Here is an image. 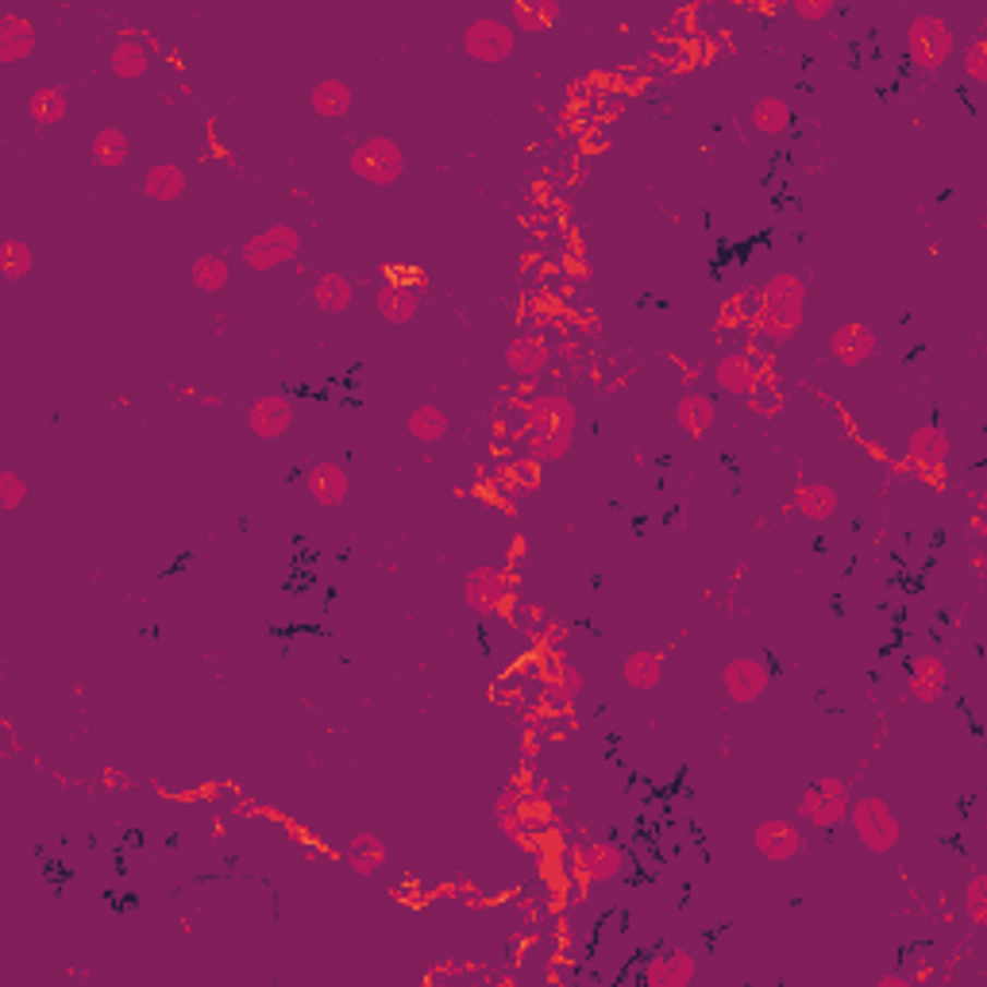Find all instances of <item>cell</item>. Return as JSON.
<instances>
[{
	"mask_svg": "<svg viewBox=\"0 0 987 987\" xmlns=\"http://www.w3.org/2000/svg\"><path fill=\"white\" fill-rule=\"evenodd\" d=\"M575 424H579V413L564 394H532L529 409L521 413V429H517L525 459L559 464L571 448Z\"/></svg>",
	"mask_w": 987,
	"mask_h": 987,
	"instance_id": "obj_1",
	"label": "cell"
},
{
	"mask_svg": "<svg viewBox=\"0 0 987 987\" xmlns=\"http://www.w3.org/2000/svg\"><path fill=\"white\" fill-rule=\"evenodd\" d=\"M506 363L521 382H532V378H540V374L547 371V363H552V348H547L544 336L525 333V336H517V340L509 344Z\"/></svg>",
	"mask_w": 987,
	"mask_h": 987,
	"instance_id": "obj_16",
	"label": "cell"
},
{
	"mask_svg": "<svg viewBox=\"0 0 987 987\" xmlns=\"http://www.w3.org/2000/svg\"><path fill=\"white\" fill-rule=\"evenodd\" d=\"M675 417H679V424L690 432V436H706V429H710L718 417V406L710 394H683L679 406H675Z\"/></svg>",
	"mask_w": 987,
	"mask_h": 987,
	"instance_id": "obj_29",
	"label": "cell"
},
{
	"mask_svg": "<svg viewBox=\"0 0 987 987\" xmlns=\"http://www.w3.org/2000/svg\"><path fill=\"white\" fill-rule=\"evenodd\" d=\"M848 821H853V833L864 848L871 853H891L903 838V826H899L895 810H891L883 798H860V803H848Z\"/></svg>",
	"mask_w": 987,
	"mask_h": 987,
	"instance_id": "obj_3",
	"label": "cell"
},
{
	"mask_svg": "<svg viewBox=\"0 0 987 987\" xmlns=\"http://www.w3.org/2000/svg\"><path fill=\"white\" fill-rule=\"evenodd\" d=\"M964 911H968L972 926H984L987 922V880L984 876H972L968 888H964Z\"/></svg>",
	"mask_w": 987,
	"mask_h": 987,
	"instance_id": "obj_40",
	"label": "cell"
},
{
	"mask_svg": "<svg viewBox=\"0 0 987 987\" xmlns=\"http://www.w3.org/2000/svg\"><path fill=\"white\" fill-rule=\"evenodd\" d=\"M791 506H795L803 517H810V521H826V517L838 514V494H833V486H826V482H798Z\"/></svg>",
	"mask_w": 987,
	"mask_h": 987,
	"instance_id": "obj_26",
	"label": "cell"
},
{
	"mask_svg": "<svg viewBox=\"0 0 987 987\" xmlns=\"http://www.w3.org/2000/svg\"><path fill=\"white\" fill-rule=\"evenodd\" d=\"M27 108H32V120L35 124H59L62 117H67V93L55 89V85H43V89L32 93V100H27Z\"/></svg>",
	"mask_w": 987,
	"mask_h": 987,
	"instance_id": "obj_37",
	"label": "cell"
},
{
	"mask_svg": "<svg viewBox=\"0 0 987 987\" xmlns=\"http://www.w3.org/2000/svg\"><path fill=\"white\" fill-rule=\"evenodd\" d=\"M876 348H880V340H876V333H871L864 321L841 324L838 333L830 336V356L845 366H864L871 356H876Z\"/></svg>",
	"mask_w": 987,
	"mask_h": 987,
	"instance_id": "obj_13",
	"label": "cell"
},
{
	"mask_svg": "<svg viewBox=\"0 0 987 987\" xmlns=\"http://www.w3.org/2000/svg\"><path fill=\"white\" fill-rule=\"evenodd\" d=\"M406 429H409V436H413V441L436 444L444 432H448V413H444L436 401H424V406H417L413 413H409Z\"/></svg>",
	"mask_w": 987,
	"mask_h": 987,
	"instance_id": "obj_32",
	"label": "cell"
},
{
	"mask_svg": "<svg viewBox=\"0 0 987 987\" xmlns=\"http://www.w3.org/2000/svg\"><path fill=\"white\" fill-rule=\"evenodd\" d=\"M128 151H132V143H128V135L120 132V128H100L97 135H93V163L105 170H117L128 163Z\"/></svg>",
	"mask_w": 987,
	"mask_h": 987,
	"instance_id": "obj_33",
	"label": "cell"
},
{
	"mask_svg": "<svg viewBox=\"0 0 987 987\" xmlns=\"http://www.w3.org/2000/svg\"><path fill=\"white\" fill-rule=\"evenodd\" d=\"M301 251V236L298 228L290 225H270L263 232L248 236V243L240 248V258L251 266V270L266 274V270H278V266L293 263Z\"/></svg>",
	"mask_w": 987,
	"mask_h": 987,
	"instance_id": "obj_6",
	"label": "cell"
},
{
	"mask_svg": "<svg viewBox=\"0 0 987 987\" xmlns=\"http://www.w3.org/2000/svg\"><path fill=\"white\" fill-rule=\"evenodd\" d=\"M351 105H356V93H351V85L340 82V77H324V82H316L313 93H309V108H313L321 120L348 117Z\"/></svg>",
	"mask_w": 987,
	"mask_h": 987,
	"instance_id": "obj_22",
	"label": "cell"
},
{
	"mask_svg": "<svg viewBox=\"0 0 987 987\" xmlns=\"http://www.w3.org/2000/svg\"><path fill=\"white\" fill-rule=\"evenodd\" d=\"M714 378L722 390L737 394V398H753L756 390H760V382H763V371L760 363H756L753 356H745V351H733V356H725L722 363L714 366Z\"/></svg>",
	"mask_w": 987,
	"mask_h": 987,
	"instance_id": "obj_15",
	"label": "cell"
},
{
	"mask_svg": "<svg viewBox=\"0 0 987 987\" xmlns=\"http://www.w3.org/2000/svg\"><path fill=\"white\" fill-rule=\"evenodd\" d=\"M35 50V24L20 12H0V62H24Z\"/></svg>",
	"mask_w": 987,
	"mask_h": 987,
	"instance_id": "obj_20",
	"label": "cell"
},
{
	"mask_svg": "<svg viewBox=\"0 0 987 987\" xmlns=\"http://www.w3.org/2000/svg\"><path fill=\"white\" fill-rule=\"evenodd\" d=\"M795 124V112L783 97H760L753 105V128L760 135H783Z\"/></svg>",
	"mask_w": 987,
	"mask_h": 987,
	"instance_id": "obj_30",
	"label": "cell"
},
{
	"mask_svg": "<svg viewBox=\"0 0 987 987\" xmlns=\"http://www.w3.org/2000/svg\"><path fill=\"white\" fill-rule=\"evenodd\" d=\"M305 490H309V498H313L316 506L333 509V506H340V502L348 498L351 479H348V471H344L340 464H316L313 471L305 474Z\"/></svg>",
	"mask_w": 987,
	"mask_h": 987,
	"instance_id": "obj_18",
	"label": "cell"
},
{
	"mask_svg": "<svg viewBox=\"0 0 987 987\" xmlns=\"http://www.w3.org/2000/svg\"><path fill=\"white\" fill-rule=\"evenodd\" d=\"M293 424V406L286 394H266V398L251 401L248 409V429L255 432L258 441H278L286 436Z\"/></svg>",
	"mask_w": 987,
	"mask_h": 987,
	"instance_id": "obj_12",
	"label": "cell"
},
{
	"mask_svg": "<svg viewBox=\"0 0 987 987\" xmlns=\"http://www.w3.org/2000/svg\"><path fill=\"white\" fill-rule=\"evenodd\" d=\"M803 321H806V282L791 270L772 274L760 286V293H756V309H753L756 333L763 340L783 344V340H795Z\"/></svg>",
	"mask_w": 987,
	"mask_h": 987,
	"instance_id": "obj_2",
	"label": "cell"
},
{
	"mask_svg": "<svg viewBox=\"0 0 987 987\" xmlns=\"http://www.w3.org/2000/svg\"><path fill=\"white\" fill-rule=\"evenodd\" d=\"M348 170L366 185H394L406 170V155L394 140L386 135H374V140H363L356 151L348 155Z\"/></svg>",
	"mask_w": 987,
	"mask_h": 987,
	"instance_id": "obj_4",
	"label": "cell"
},
{
	"mask_svg": "<svg viewBox=\"0 0 987 987\" xmlns=\"http://www.w3.org/2000/svg\"><path fill=\"white\" fill-rule=\"evenodd\" d=\"M143 193L151 201H158V205H170V201H178L185 193V170L178 163H155L143 174Z\"/></svg>",
	"mask_w": 987,
	"mask_h": 987,
	"instance_id": "obj_23",
	"label": "cell"
},
{
	"mask_svg": "<svg viewBox=\"0 0 987 987\" xmlns=\"http://www.w3.org/2000/svg\"><path fill=\"white\" fill-rule=\"evenodd\" d=\"M798 814L818 830H833L838 821L848 818V783L838 780V775L810 780L803 791V803H798Z\"/></svg>",
	"mask_w": 987,
	"mask_h": 987,
	"instance_id": "obj_7",
	"label": "cell"
},
{
	"mask_svg": "<svg viewBox=\"0 0 987 987\" xmlns=\"http://www.w3.org/2000/svg\"><path fill=\"white\" fill-rule=\"evenodd\" d=\"M753 845L763 860L772 864H787L803 853V830H798L791 818H763L753 833Z\"/></svg>",
	"mask_w": 987,
	"mask_h": 987,
	"instance_id": "obj_10",
	"label": "cell"
},
{
	"mask_svg": "<svg viewBox=\"0 0 987 987\" xmlns=\"http://www.w3.org/2000/svg\"><path fill=\"white\" fill-rule=\"evenodd\" d=\"M147 70H151V50L143 47V43H135V39L117 43V50H112V74L124 77V82H135V77H143Z\"/></svg>",
	"mask_w": 987,
	"mask_h": 987,
	"instance_id": "obj_35",
	"label": "cell"
},
{
	"mask_svg": "<svg viewBox=\"0 0 987 987\" xmlns=\"http://www.w3.org/2000/svg\"><path fill=\"white\" fill-rule=\"evenodd\" d=\"M953 47L956 39L941 16H914L911 27H906V55L922 70H941L949 62V55H953Z\"/></svg>",
	"mask_w": 987,
	"mask_h": 987,
	"instance_id": "obj_5",
	"label": "cell"
},
{
	"mask_svg": "<svg viewBox=\"0 0 987 987\" xmlns=\"http://www.w3.org/2000/svg\"><path fill=\"white\" fill-rule=\"evenodd\" d=\"M690 979H695V956L687 949H667L652 956L645 968L648 987H690Z\"/></svg>",
	"mask_w": 987,
	"mask_h": 987,
	"instance_id": "obj_17",
	"label": "cell"
},
{
	"mask_svg": "<svg viewBox=\"0 0 987 987\" xmlns=\"http://www.w3.org/2000/svg\"><path fill=\"white\" fill-rule=\"evenodd\" d=\"M575 868L587 876V880L602 883V880H614L617 871L625 868V856L617 845H610V841H594V845H582L579 853H575Z\"/></svg>",
	"mask_w": 987,
	"mask_h": 987,
	"instance_id": "obj_21",
	"label": "cell"
},
{
	"mask_svg": "<svg viewBox=\"0 0 987 987\" xmlns=\"http://www.w3.org/2000/svg\"><path fill=\"white\" fill-rule=\"evenodd\" d=\"M514 594V582L498 567H474L464 579V602L474 614H498Z\"/></svg>",
	"mask_w": 987,
	"mask_h": 987,
	"instance_id": "obj_9",
	"label": "cell"
},
{
	"mask_svg": "<svg viewBox=\"0 0 987 987\" xmlns=\"http://www.w3.org/2000/svg\"><path fill=\"white\" fill-rule=\"evenodd\" d=\"M525 787L521 783H506V787L498 791V803H494V814H498V821L506 826L509 833H514L517 841H521V818H525Z\"/></svg>",
	"mask_w": 987,
	"mask_h": 987,
	"instance_id": "obj_36",
	"label": "cell"
},
{
	"mask_svg": "<svg viewBox=\"0 0 987 987\" xmlns=\"http://www.w3.org/2000/svg\"><path fill=\"white\" fill-rule=\"evenodd\" d=\"M622 679L629 683L633 690L660 687V679H664V652H648V648L633 652L629 660L622 664Z\"/></svg>",
	"mask_w": 987,
	"mask_h": 987,
	"instance_id": "obj_25",
	"label": "cell"
},
{
	"mask_svg": "<svg viewBox=\"0 0 987 987\" xmlns=\"http://www.w3.org/2000/svg\"><path fill=\"white\" fill-rule=\"evenodd\" d=\"M544 698L547 702H556V706H567L575 695L582 690V672L575 664H567V660H556V667L552 672H544Z\"/></svg>",
	"mask_w": 987,
	"mask_h": 987,
	"instance_id": "obj_31",
	"label": "cell"
},
{
	"mask_svg": "<svg viewBox=\"0 0 987 987\" xmlns=\"http://www.w3.org/2000/svg\"><path fill=\"white\" fill-rule=\"evenodd\" d=\"M190 278L197 290L216 293V290H225L228 278H232V263H228L225 255H201V258H193Z\"/></svg>",
	"mask_w": 987,
	"mask_h": 987,
	"instance_id": "obj_34",
	"label": "cell"
},
{
	"mask_svg": "<svg viewBox=\"0 0 987 987\" xmlns=\"http://www.w3.org/2000/svg\"><path fill=\"white\" fill-rule=\"evenodd\" d=\"M906 687H911V695L918 698L922 706H934L949 690V667L941 664L934 652L914 655L911 672H906Z\"/></svg>",
	"mask_w": 987,
	"mask_h": 987,
	"instance_id": "obj_14",
	"label": "cell"
},
{
	"mask_svg": "<svg viewBox=\"0 0 987 987\" xmlns=\"http://www.w3.org/2000/svg\"><path fill=\"white\" fill-rule=\"evenodd\" d=\"M0 266H4V278L20 282L32 274V248L20 240H4V251H0Z\"/></svg>",
	"mask_w": 987,
	"mask_h": 987,
	"instance_id": "obj_38",
	"label": "cell"
},
{
	"mask_svg": "<svg viewBox=\"0 0 987 987\" xmlns=\"http://www.w3.org/2000/svg\"><path fill=\"white\" fill-rule=\"evenodd\" d=\"M344 860H348L359 876H374V871L386 864V845H382L374 833H356V838L344 845Z\"/></svg>",
	"mask_w": 987,
	"mask_h": 987,
	"instance_id": "obj_28",
	"label": "cell"
},
{
	"mask_svg": "<svg viewBox=\"0 0 987 987\" xmlns=\"http://www.w3.org/2000/svg\"><path fill=\"white\" fill-rule=\"evenodd\" d=\"M964 74L972 77V82H987V43L976 39L968 47V55H964Z\"/></svg>",
	"mask_w": 987,
	"mask_h": 987,
	"instance_id": "obj_42",
	"label": "cell"
},
{
	"mask_svg": "<svg viewBox=\"0 0 987 987\" xmlns=\"http://www.w3.org/2000/svg\"><path fill=\"white\" fill-rule=\"evenodd\" d=\"M722 683H725V695L733 698L737 706H753L756 698L768 690V683H772V672H768V664L763 660H748V655H741V660H730L722 672Z\"/></svg>",
	"mask_w": 987,
	"mask_h": 987,
	"instance_id": "obj_11",
	"label": "cell"
},
{
	"mask_svg": "<svg viewBox=\"0 0 987 987\" xmlns=\"http://www.w3.org/2000/svg\"><path fill=\"white\" fill-rule=\"evenodd\" d=\"M906 984H911L906 976H883L880 979V987H906Z\"/></svg>",
	"mask_w": 987,
	"mask_h": 987,
	"instance_id": "obj_44",
	"label": "cell"
},
{
	"mask_svg": "<svg viewBox=\"0 0 987 987\" xmlns=\"http://www.w3.org/2000/svg\"><path fill=\"white\" fill-rule=\"evenodd\" d=\"M517 27L506 24V20H494V16H479L467 24L464 32V50L471 59L479 62H506L517 47Z\"/></svg>",
	"mask_w": 987,
	"mask_h": 987,
	"instance_id": "obj_8",
	"label": "cell"
},
{
	"mask_svg": "<svg viewBox=\"0 0 987 987\" xmlns=\"http://www.w3.org/2000/svg\"><path fill=\"white\" fill-rule=\"evenodd\" d=\"M374 309H378L382 321L390 324H409L417 316V293L401 282H386L378 293H374Z\"/></svg>",
	"mask_w": 987,
	"mask_h": 987,
	"instance_id": "obj_24",
	"label": "cell"
},
{
	"mask_svg": "<svg viewBox=\"0 0 987 987\" xmlns=\"http://www.w3.org/2000/svg\"><path fill=\"white\" fill-rule=\"evenodd\" d=\"M906 456H911V464L922 467V471H938V467L949 459V436L938 429V424H922V429L911 432V441H906Z\"/></svg>",
	"mask_w": 987,
	"mask_h": 987,
	"instance_id": "obj_19",
	"label": "cell"
},
{
	"mask_svg": "<svg viewBox=\"0 0 987 987\" xmlns=\"http://www.w3.org/2000/svg\"><path fill=\"white\" fill-rule=\"evenodd\" d=\"M313 301H316V309H324V313H344V309H351V301H356V286H351V278H344V274L328 270L316 278Z\"/></svg>",
	"mask_w": 987,
	"mask_h": 987,
	"instance_id": "obj_27",
	"label": "cell"
},
{
	"mask_svg": "<svg viewBox=\"0 0 987 987\" xmlns=\"http://www.w3.org/2000/svg\"><path fill=\"white\" fill-rule=\"evenodd\" d=\"M24 498H27V482L16 471H0V509L12 514V509L24 506Z\"/></svg>",
	"mask_w": 987,
	"mask_h": 987,
	"instance_id": "obj_41",
	"label": "cell"
},
{
	"mask_svg": "<svg viewBox=\"0 0 987 987\" xmlns=\"http://www.w3.org/2000/svg\"><path fill=\"white\" fill-rule=\"evenodd\" d=\"M552 20H559V4H514V24L525 32H544Z\"/></svg>",
	"mask_w": 987,
	"mask_h": 987,
	"instance_id": "obj_39",
	"label": "cell"
},
{
	"mask_svg": "<svg viewBox=\"0 0 987 987\" xmlns=\"http://www.w3.org/2000/svg\"><path fill=\"white\" fill-rule=\"evenodd\" d=\"M795 12H798V16H803V20H826L833 9H830V4H810V0H798V4H795Z\"/></svg>",
	"mask_w": 987,
	"mask_h": 987,
	"instance_id": "obj_43",
	"label": "cell"
}]
</instances>
